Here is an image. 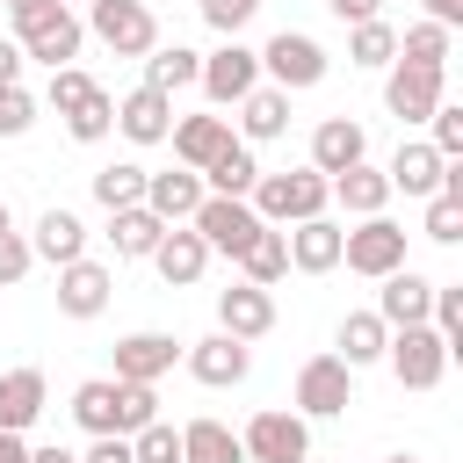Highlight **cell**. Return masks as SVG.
Returning a JSON list of instances; mask_svg holds the SVG:
<instances>
[{
    "label": "cell",
    "instance_id": "1",
    "mask_svg": "<svg viewBox=\"0 0 463 463\" xmlns=\"http://www.w3.org/2000/svg\"><path fill=\"white\" fill-rule=\"evenodd\" d=\"M72 420L87 434H137L145 420H159V383H123V376H87L72 391Z\"/></svg>",
    "mask_w": 463,
    "mask_h": 463
},
{
    "label": "cell",
    "instance_id": "2",
    "mask_svg": "<svg viewBox=\"0 0 463 463\" xmlns=\"http://www.w3.org/2000/svg\"><path fill=\"white\" fill-rule=\"evenodd\" d=\"M43 101L65 116V137H80V145H101V137L116 130V94H109L94 72H80V65H51Z\"/></svg>",
    "mask_w": 463,
    "mask_h": 463
},
{
    "label": "cell",
    "instance_id": "3",
    "mask_svg": "<svg viewBox=\"0 0 463 463\" xmlns=\"http://www.w3.org/2000/svg\"><path fill=\"white\" fill-rule=\"evenodd\" d=\"M246 203H253V217H260V224H304V217H326V210H333V181H326L318 166L260 174Z\"/></svg>",
    "mask_w": 463,
    "mask_h": 463
},
{
    "label": "cell",
    "instance_id": "4",
    "mask_svg": "<svg viewBox=\"0 0 463 463\" xmlns=\"http://www.w3.org/2000/svg\"><path fill=\"white\" fill-rule=\"evenodd\" d=\"M14 43H22V58H36V65H72L80 43H87V22H80V7H65V0H36V7L14 14Z\"/></svg>",
    "mask_w": 463,
    "mask_h": 463
},
{
    "label": "cell",
    "instance_id": "5",
    "mask_svg": "<svg viewBox=\"0 0 463 463\" xmlns=\"http://www.w3.org/2000/svg\"><path fill=\"white\" fill-rule=\"evenodd\" d=\"M326 72H333V58H326V43L304 36V29H275V36L260 43V80L282 87V94H304V87H318Z\"/></svg>",
    "mask_w": 463,
    "mask_h": 463
},
{
    "label": "cell",
    "instance_id": "6",
    "mask_svg": "<svg viewBox=\"0 0 463 463\" xmlns=\"http://www.w3.org/2000/svg\"><path fill=\"white\" fill-rule=\"evenodd\" d=\"M383 362H391V376L405 383V391H434L441 376H449V340L434 333V326H391V340H383Z\"/></svg>",
    "mask_w": 463,
    "mask_h": 463
},
{
    "label": "cell",
    "instance_id": "7",
    "mask_svg": "<svg viewBox=\"0 0 463 463\" xmlns=\"http://www.w3.org/2000/svg\"><path fill=\"white\" fill-rule=\"evenodd\" d=\"M195 87L210 94V109H239V101L260 87V51H253V43H239V36H224L217 51H203Z\"/></svg>",
    "mask_w": 463,
    "mask_h": 463
},
{
    "label": "cell",
    "instance_id": "8",
    "mask_svg": "<svg viewBox=\"0 0 463 463\" xmlns=\"http://www.w3.org/2000/svg\"><path fill=\"white\" fill-rule=\"evenodd\" d=\"M441 101H449V72H441V65H405V58L383 65V109H391L405 130L427 123Z\"/></svg>",
    "mask_w": 463,
    "mask_h": 463
},
{
    "label": "cell",
    "instance_id": "9",
    "mask_svg": "<svg viewBox=\"0 0 463 463\" xmlns=\"http://www.w3.org/2000/svg\"><path fill=\"white\" fill-rule=\"evenodd\" d=\"M246 463H289V456H311V420L289 412V405H260L239 434Z\"/></svg>",
    "mask_w": 463,
    "mask_h": 463
},
{
    "label": "cell",
    "instance_id": "10",
    "mask_svg": "<svg viewBox=\"0 0 463 463\" xmlns=\"http://www.w3.org/2000/svg\"><path fill=\"white\" fill-rule=\"evenodd\" d=\"M87 29L116 51V58H145L159 43V14L145 0H87Z\"/></svg>",
    "mask_w": 463,
    "mask_h": 463
},
{
    "label": "cell",
    "instance_id": "11",
    "mask_svg": "<svg viewBox=\"0 0 463 463\" xmlns=\"http://www.w3.org/2000/svg\"><path fill=\"white\" fill-rule=\"evenodd\" d=\"M304 420H340L347 405H354V369L340 362V354H311L304 369H297V398H289Z\"/></svg>",
    "mask_w": 463,
    "mask_h": 463
},
{
    "label": "cell",
    "instance_id": "12",
    "mask_svg": "<svg viewBox=\"0 0 463 463\" xmlns=\"http://www.w3.org/2000/svg\"><path fill=\"white\" fill-rule=\"evenodd\" d=\"M188 224H195V239H203L210 253H224V260H239V253H246V239L260 232V217H253V203H246V195H203Z\"/></svg>",
    "mask_w": 463,
    "mask_h": 463
},
{
    "label": "cell",
    "instance_id": "13",
    "mask_svg": "<svg viewBox=\"0 0 463 463\" xmlns=\"http://www.w3.org/2000/svg\"><path fill=\"white\" fill-rule=\"evenodd\" d=\"M340 260L354 268V275H391V268H405V224H391L383 210L376 217H362L354 232H340Z\"/></svg>",
    "mask_w": 463,
    "mask_h": 463
},
{
    "label": "cell",
    "instance_id": "14",
    "mask_svg": "<svg viewBox=\"0 0 463 463\" xmlns=\"http://www.w3.org/2000/svg\"><path fill=\"white\" fill-rule=\"evenodd\" d=\"M181 362H188V376H195L203 391H232V383H246V376H253V347H246V340H232V333L181 340Z\"/></svg>",
    "mask_w": 463,
    "mask_h": 463
},
{
    "label": "cell",
    "instance_id": "15",
    "mask_svg": "<svg viewBox=\"0 0 463 463\" xmlns=\"http://www.w3.org/2000/svg\"><path fill=\"white\" fill-rule=\"evenodd\" d=\"M217 333H232V340H268L275 333V289H260V282H232V289H217Z\"/></svg>",
    "mask_w": 463,
    "mask_h": 463
},
{
    "label": "cell",
    "instance_id": "16",
    "mask_svg": "<svg viewBox=\"0 0 463 463\" xmlns=\"http://www.w3.org/2000/svg\"><path fill=\"white\" fill-rule=\"evenodd\" d=\"M109 297H116V275H109L101 260H87V253H80V260H65V268H58V311H65V318H80V326H87V318H101V311H109Z\"/></svg>",
    "mask_w": 463,
    "mask_h": 463
},
{
    "label": "cell",
    "instance_id": "17",
    "mask_svg": "<svg viewBox=\"0 0 463 463\" xmlns=\"http://www.w3.org/2000/svg\"><path fill=\"white\" fill-rule=\"evenodd\" d=\"M427 304H434V282L405 260V268H391V275H376V318L383 326H427Z\"/></svg>",
    "mask_w": 463,
    "mask_h": 463
},
{
    "label": "cell",
    "instance_id": "18",
    "mask_svg": "<svg viewBox=\"0 0 463 463\" xmlns=\"http://www.w3.org/2000/svg\"><path fill=\"white\" fill-rule=\"evenodd\" d=\"M210 260H217V253L195 239V224H166V232H159V246H152V268H159V282H166V289H195Z\"/></svg>",
    "mask_w": 463,
    "mask_h": 463
},
{
    "label": "cell",
    "instance_id": "19",
    "mask_svg": "<svg viewBox=\"0 0 463 463\" xmlns=\"http://www.w3.org/2000/svg\"><path fill=\"white\" fill-rule=\"evenodd\" d=\"M203 195H210V188H203V174H195V166H166V174H152V166H145V210H152L159 224H188Z\"/></svg>",
    "mask_w": 463,
    "mask_h": 463
},
{
    "label": "cell",
    "instance_id": "20",
    "mask_svg": "<svg viewBox=\"0 0 463 463\" xmlns=\"http://www.w3.org/2000/svg\"><path fill=\"white\" fill-rule=\"evenodd\" d=\"M174 362H181V340H174V333H152V326H145V333H123V340H116V376H123V383H159Z\"/></svg>",
    "mask_w": 463,
    "mask_h": 463
},
{
    "label": "cell",
    "instance_id": "21",
    "mask_svg": "<svg viewBox=\"0 0 463 463\" xmlns=\"http://www.w3.org/2000/svg\"><path fill=\"white\" fill-rule=\"evenodd\" d=\"M43 405H51V383H43L36 362L0 369V427H7V434H29V427L43 420Z\"/></svg>",
    "mask_w": 463,
    "mask_h": 463
},
{
    "label": "cell",
    "instance_id": "22",
    "mask_svg": "<svg viewBox=\"0 0 463 463\" xmlns=\"http://www.w3.org/2000/svg\"><path fill=\"white\" fill-rule=\"evenodd\" d=\"M116 130H123L130 145H166V130H174V94L130 87V94L116 101Z\"/></svg>",
    "mask_w": 463,
    "mask_h": 463
},
{
    "label": "cell",
    "instance_id": "23",
    "mask_svg": "<svg viewBox=\"0 0 463 463\" xmlns=\"http://www.w3.org/2000/svg\"><path fill=\"white\" fill-rule=\"evenodd\" d=\"M232 137H239V130H232V116H217V109H210V116H174V130H166L174 159H181V166H195V174H203Z\"/></svg>",
    "mask_w": 463,
    "mask_h": 463
},
{
    "label": "cell",
    "instance_id": "24",
    "mask_svg": "<svg viewBox=\"0 0 463 463\" xmlns=\"http://www.w3.org/2000/svg\"><path fill=\"white\" fill-rule=\"evenodd\" d=\"M354 159H369V130H362L354 116H326V123L311 130V159H304V166H318V174L333 181V174L354 166Z\"/></svg>",
    "mask_w": 463,
    "mask_h": 463
},
{
    "label": "cell",
    "instance_id": "25",
    "mask_svg": "<svg viewBox=\"0 0 463 463\" xmlns=\"http://www.w3.org/2000/svg\"><path fill=\"white\" fill-rule=\"evenodd\" d=\"M441 166H449V159H441V152H434L427 137H398V152H391L383 181H391V195L405 188V195H420V203H427V195L441 188Z\"/></svg>",
    "mask_w": 463,
    "mask_h": 463
},
{
    "label": "cell",
    "instance_id": "26",
    "mask_svg": "<svg viewBox=\"0 0 463 463\" xmlns=\"http://www.w3.org/2000/svg\"><path fill=\"white\" fill-rule=\"evenodd\" d=\"M340 232H347V224H333V217L289 224V232H282V239H289V268H297V275H333V268H340Z\"/></svg>",
    "mask_w": 463,
    "mask_h": 463
},
{
    "label": "cell",
    "instance_id": "27",
    "mask_svg": "<svg viewBox=\"0 0 463 463\" xmlns=\"http://www.w3.org/2000/svg\"><path fill=\"white\" fill-rule=\"evenodd\" d=\"M29 253H36V260H51V268L80 260V253H87V224H80V210L51 203V210L36 217V232H29Z\"/></svg>",
    "mask_w": 463,
    "mask_h": 463
},
{
    "label": "cell",
    "instance_id": "28",
    "mask_svg": "<svg viewBox=\"0 0 463 463\" xmlns=\"http://www.w3.org/2000/svg\"><path fill=\"white\" fill-rule=\"evenodd\" d=\"M275 137H289V94L260 80V87L239 101V145H275Z\"/></svg>",
    "mask_w": 463,
    "mask_h": 463
},
{
    "label": "cell",
    "instance_id": "29",
    "mask_svg": "<svg viewBox=\"0 0 463 463\" xmlns=\"http://www.w3.org/2000/svg\"><path fill=\"white\" fill-rule=\"evenodd\" d=\"M333 203H340L347 217H376V210H391V181H383V166H369V159L340 166V174H333Z\"/></svg>",
    "mask_w": 463,
    "mask_h": 463
},
{
    "label": "cell",
    "instance_id": "30",
    "mask_svg": "<svg viewBox=\"0 0 463 463\" xmlns=\"http://www.w3.org/2000/svg\"><path fill=\"white\" fill-rule=\"evenodd\" d=\"M383 340H391V326H383L376 311H347L340 333H333V354H340L347 369H369V362H383Z\"/></svg>",
    "mask_w": 463,
    "mask_h": 463
},
{
    "label": "cell",
    "instance_id": "31",
    "mask_svg": "<svg viewBox=\"0 0 463 463\" xmlns=\"http://www.w3.org/2000/svg\"><path fill=\"white\" fill-rule=\"evenodd\" d=\"M159 232H166V224H159L145 203H130V210H109V246H116V260H152Z\"/></svg>",
    "mask_w": 463,
    "mask_h": 463
},
{
    "label": "cell",
    "instance_id": "32",
    "mask_svg": "<svg viewBox=\"0 0 463 463\" xmlns=\"http://www.w3.org/2000/svg\"><path fill=\"white\" fill-rule=\"evenodd\" d=\"M239 275H246V282H260V289H275V282L289 275V239H282V224H260V232L246 239Z\"/></svg>",
    "mask_w": 463,
    "mask_h": 463
},
{
    "label": "cell",
    "instance_id": "33",
    "mask_svg": "<svg viewBox=\"0 0 463 463\" xmlns=\"http://www.w3.org/2000/svg\"><path fill=\"white\" fill-rule=\"evenodd\" d=\"M181 463H246V449H239V434L224 427V420H188L181 427Z\"/></svg>",
    "mask_w": 463,
    "mask_h": 463
},
{
    "label": "cell",
    "instance_id": "34",
    "mask_svg": "<svg viewBox=\"0 0 463 463\" xmlns=\"http://www.w3.org/2000/svg\"><path fill=\"white\" fill-rule=\"evenodd\" d=\"M195 72H203V51H188V43H152L145 51V87H159V94L195 87Z\"/></svg>",
    "mask_w": 463,
    "mask_h": 463
},
{
    "label": "cell",
    "instance_id": "35",
    "mask_svg": "<svg viewBox=\"0 0 463 463\" xmlns=\"http://www.w3.org/2000/svg\"><path fill=\"white\" fill-rule=\"evenodd\" d=\"M253 181H260V159H253V145H239V137L203 166V188H210V195H253Z\"/></svg>",
    "mask_w": 463,
    "mask_h": 463
},
{
    "label": "cell",
    "instance_id": "36",
    "mask_svg": "<svg viewBox=\"0 0 463 463\" xmlns=\"http://www.w3.org/2000/svg\"><path fill=\"white\" fill-rule=\"evenodd\" d=\"M391 58H398V29H391L383 14H376V22H354V29H347V65H362V72H383Z\"/></svg>",
    "mask_w": 463,
    "mask_h": 463
},
{
    "label": "cell",
    "instance_id": "37",
    "mask_svg": "<svg viewBox=\"0 0 463 463\" xmlns=\"http://www.w3.org/2000/svg\"><path fill=\"white\" fill-rule=\"evenodd\" d=\"M94 203H101V210H130V203H145V166H137V159H109V166L94 174Z\"/></svg>",
    "mask_w": 463,
    "mask_h": 463
},
{
    "label": "cell",
    "instance_id": "38",
    "mask_svg": "<svg viewBox=\"0 0 463 463\" xmlns=\"http://www.w3.org/2000/svg\"><path fill=\"white\" fill-rule=\"evenodd\" d=\"M449 43H456V29H441V22L398 29V58H405V65H441V72H449Z\"/></svg>",
    "mask_w": 463,
    "mask_h": 463
},
{
    "label": "cell",
    "instance_id": "39",
    "mask_svg": "<svg viewBox=\"0 0 463 463\" xmlns=\"http://www.w3.org/2000/svg\"><path fill=\"white\" fill-rule=\"evenodd\" d=\"M420 232H427L434 246H463V195L434 188V195H427V217H420Z\"/></svg>",
    "mask_w": 463,
    "mask_h": 463
},
{
    "label": "cell",
    "instance_id": "40",
    "mask_svg": "<svg viewBox=\"0 0 463 463\" xmlns=\"http://www.w3.org/2000/svg\"><path fill=\"white\" fill-rule=\"evenodd\" d=\"M130 463H181V427L174 420H145L130 434Z\"/></svg>",
    "mask_w": 463,
    "mask_h": 463
},
{
    "label": "cell",
    "instance_id": "41",
    "mask_svg": "<svg viewBox=\"0 0 463 463\" xmlns=\"http://www.w3.org/2000/svg\"><path fill=\"white\" fill-rule=\"evenodd\" d=\"M36 130V94L14 80V87H0V137H29Z\"/></svg>",
    "mask_w": 463,
    "mask_h": 463
},
{
    "label": "cell",
    "instance_id": "42",
    "mask_svg": "<svg viewBox=\"0 0 463 463\" xmlns=\"http://www.w3.org/2000/svg\"><path fill=\"white\" fill-rule=\"evenodd\" d=\"M427 145H434L441 159H463V109H456V101H441V109L427 116Z\"/></svg>",
    "mask_w": 463,
    "mask_h": 463
},
{
    "label": "cell",
    "instance_id": "43",
    "mask_svg": "<svg viewBox=\"0 0 463 463\" xmlns=\"http://www.w3.org/2000/svg\"><path fill=\"white\" fill-rule=\"evenodd\" d=\"M195 7H203V22H210L217 36H239V29H246L268 0H195Z\"/></svg>",
    "mask_w": 463,
    "mask_h": 463
},
{
    "label": "cell",
    "instance_id": "44",
    "mask_svg": "<svg viewBox=\"0 0 463 463\" xmlns=\"http://www.w3.org/2000/svg\"><path fill=\"white\" fill-rule=\"evenodd\" d=\"M29 268H36V253H29V232H0V289H14Z\"/></svg>",
    "mask_w": 463,
    "mask_h": 463
},
{
    "label": "cell",
    "instance_id": "45",
    "mask_svg": "<svg viewBox=\"0 0 463 463\" xmlns=\"http://www.w3.org/2000/svg\"><path fill=\"white\" fill-rule=\"evenodd\" d=\"M80 463H130V434H94Z\"/></svg>",
    "mask_w": 463,
    "mask_h": 463
},
{
    "label": "cell",
    "instance_id": "46",
    "mask_svg": "<svg viewBox=\"0 0 463 463\" xmlns=\"http://www.w3.org/2000/svg\"><path fill=\"white\" fill-rule=\"evenodd\" d=\"M326 14L354 29V22H376V14H383V0H326Z\"/></svg>",
    "mask_w": 463,
    "mask_h": 463
},
{
    "label": "cell",
    "instance_id": "47",
    "mask_svg": "<svg viewBox=\"0 0 463 463\" xmlns=\"http://www.w3.org/2000/svg\"><path fill=\"white\" fill-rule=\"evenodd\" d=\"M22 65H29V58H22V43H14V36H0V87H14V80H22Z\"/></svg>",
    "mask_w": 463,
    "mask_h": 463
},
{
    "label": "cell",
    "instance_id": "48",
    "mask_svg": "<svg viewBox=\"0 0 463 463\" xmlns=\"http://www.w3.org/2000/svg\"><path fill=\"white\" fill-rule=\"evenodd\" d=\"M427 7V22H441V29H463V0H420Z\"/></svg>",
    "mask_w": 463,
    "mask_h": 463
},
{
    "label": "cell",
    "instance_id": "49",
    "mask_svg": "<svg viewBox=\"0 0 463 463\" xmlns=\"http://www.w3.org/2000/svg\"><path fill=\"white\" fill-rule=\"evenodd\" d=\"M0 463H29V434H7L0 427Z\"/></svg>",
    "mask_w": 463,
    "mask_h": 463
},
{
    "label": "cell",
    "instance_id": "50",
    "mask_svg": "<svg viewBox=\"0 0 463 463\" xmlns=\"http://www.w3.org/2000/svg\"><path fill=\"white\" fill-rule=\"evenodd\" d=\"M29 463H80L72 449H58V441H43V449H29Z\"/></svg>",
    "mask_w": 463,
    "mask_h": 463
},
{
    "label": "cell",
    "instance_id": "51",
    "mask_svg": "<svg viewBox=\"0 0 463 463\" xmlns=\"http://www.w3.org/2000/svg\"><path fill=\"white\" fill-rule=\"evenodd\" d=\"M0 232H14V210H7V203H0Z\"/></svg>",
    "mask_w": 463,
    "mask_h": 463
},
{
    "label": "cell",
    "instance_id": "52",
    "mask_svg": "<svg viewBox=\"0 0 463 463\" xmlns=\"http://www.w3.org/2000/svg\"><path fill=\"white\" fill-rule=\"evenodd\" d=\"M0 7H7V14H22V7H36V0H0Z\"/></svg>",
    "mask_w": 463,
    "mask_h": 463
},
{
    "label": "cell",
    "instance_id": "53",
    "mask_svg": "<svg viewBox=\"0 0 463 463\" xmlns=\"http://www.w3.org/2000/svg\"><path fill=\"white\" fill-rule=\"evenodd\" d=\"M383 463H427V456H405V449H398V456H383Z\"/></svg>",
    "mask_w": 463,
    "mask_h": 463
},
{
    "label": "cell",
    "instance_id": "54",
    "mask_svg": "<svg viewBox=\"0 0 463 463\" xmlns=\"http://www.w3.org/2000/svg\"><path fill=\"white\" fill-rule=\"evenodd\" d=\"M289 463H311V456H289Z\"/></svg>",
    "mask_w": 463,
    "mask_h": 463
},
{
    "label": "cell",
    "instance_id": "55",
    "mask_svg": "<svg viewBox=\"0 0 463 463\" xmlns=\"http://www.w3.org/2000/svg\"><path fill=\"white\" fill-rule=\"evenodd\" d=\"M65 7H87V0H65Z\"/></svg>",
    "mask_w": 463,
    "mask_h": 463
}]
</instances>
